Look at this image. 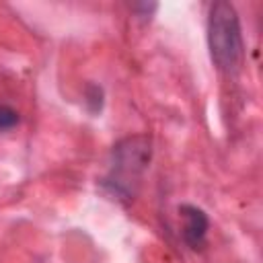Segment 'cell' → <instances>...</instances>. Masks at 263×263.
Here are the masks:
<instances>
[{
    "label": "cell",
    "mask_w": 263,
    "mask_h": 263,
    "mask_svg": "<svg viewBox=\"0 0 263 263\" xmlns=\"http://www.w3.org/2000/svg\"><path fill=\"white\" fill-rule=\"evenodd\" d=\"M18 123V113L6 105H0V132L10 129Z\"/></svg>",
    "instance_id": "277c9868"
},
{
    "label": "cell",
    "mask_w": 263,
    "mask_h": 263,
    "mask_svg": "<svg viewBox=\"0 0 263 263\" xmlns=\"http://www.w3.org/2000/svg\"><path fill=\"white\" fill-rule=\"evenodd\" d=\"M179 214L185 220V226H183V238H185V242L191 249H199L203 245V240H205L208 226H210V220H208L205 212L199 210V208H195V205L183 203L179 208Z\"/></svg>",
    "instance_id": "3957f363"
},
{
    "label": "cell",
    "mask_w": 263,
    "mask_h": 263,
    "mask_svg": "<svg viewBox=\"0 0 263 263\" xmlns=\"http://www.w3.org/2000/svg\"><path fill=\"white\" fill-rule=\"evenodd\" d=\"M208 45H210L212 62L216 64L218 70L228 74L238 70L245 53V43H242L236 8L226 0H218L210 6Z\"/></svg>",
    "instance_id": "6da1fadb"
},
{
    "label": "cell",
    "mask_w": 263,
    "mask_h": 263,
    "mask_svg": "<svg viewBox=\"0 0 263 263\" xmlns=\"http://www.w3.org/2000/svg\"><path fill=\"white\" fill-rule=\"evenodd\" d=\"M150 154L152 148L146 136H132L121 140L117 146H113V160L105 179V187H109L111 193L119 197L134 195L142 173L148 168Z\"/></svg>",
    "instance_id": "7a4b0ae2"
}]
</instances>
